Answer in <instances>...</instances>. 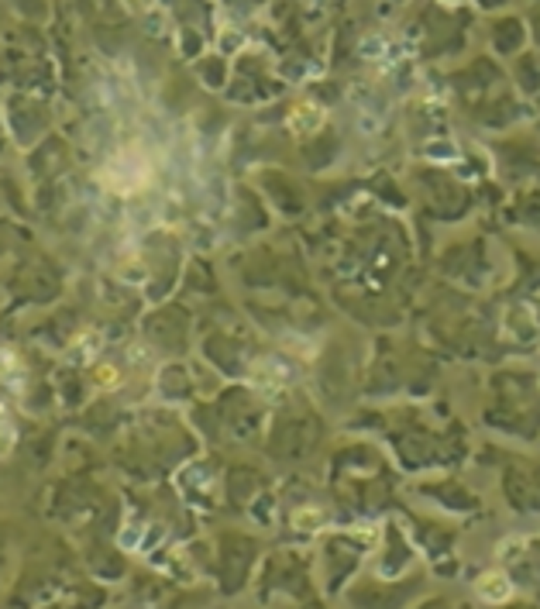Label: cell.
Wrapping results in <instances>:
<instances>
[{"mask_svg": "<svg viewBox=\"0 0 540 609\" xmlns=\"http://www.w3.org/2000/svg\"><path fill=\"white\" fill-rule=\"evenodd\" d=\"M479 596H482L486 603H506V599L513 596V586H510L506 575H486V579L479 582Z\"/></svg>", "mask_w": 540, "mask_h": 609, "instance_id": "cell-1", "label": "cell"}, {"mask_svg": "<svg viewBox=\"0 0 540 609\" xmlns=\"http://www.w3.org/2000/svg\"><path fill=\"white\" fill-rule=\"evenodd\" d=\"M320 121H323V110H320V107H296L292 117H289V128H292L296 134H310L313 128H320Z\"/></svg>", "mask_w": 540, "mask_h": 609, "instance_id": "cell-2", "label": "cell"}]
</instances>
